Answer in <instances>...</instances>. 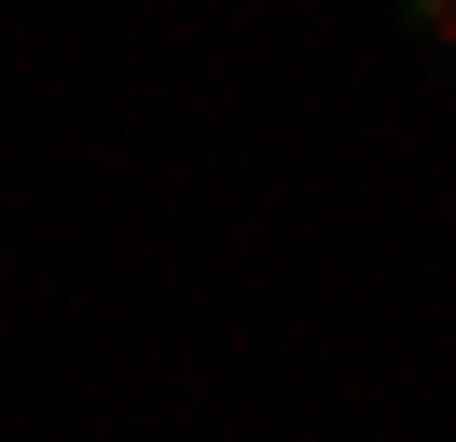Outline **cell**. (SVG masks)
<instances>
[{
    "mask_svg": "<svg viewBox=\"0 0 456 442\" xmlns=\"http://www.w3.org/2000/svg\"><path fill=\"white\" fill-rule=\"evenodd\" d=\"M401 42H428V55H456V0H401Z\"/></svg>",
    "mask_w": 456,
    "mask_h": 442,
    "instance_id": "obj_1",
    "label": "cell"
}]
</instances>
